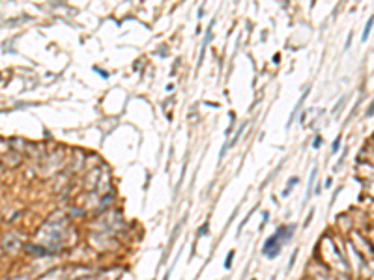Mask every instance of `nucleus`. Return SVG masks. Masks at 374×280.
Instances as JSON below:
<instances>
[{
    "label": "nucleus",
    "instance_id": "1a4fd4ad",
    "mask_svg": "<svg viewBox=\"0 0 374 280\" xmlns=\"http://www.w3.org/2000/svg\"><path fill=\"white\" fill-rule=\"evenodd\" d=\"M268 220H269V213H264V220H262V224H260V230L268 224Z\"/></svg>",
    "mask_w": 374,
    "mask_h": 280
},
{
    "label": "nucleus",
    "instance_id": "6e6552de",
    "mask_svg": "<svg viewBox=\"0 0 374 280\" xmlns=\"http://www.w3.org/2000/svg\"><path fill=\"white\" fill-rule=\"evenodd\" d=\"M296 256H297V250L292 254V258H290V262H288V269H292V265H294V262H296Z\"/></svg>",
    "mask_w": 374,
    "mask_h": 280
},
{
    "label": "nucleus",
    "instance_id": "f257e3e1",
    "mask_svg": "<svg viewBox=\"0 0 374 280\" xmlns=\"http://www.w3.org/2000/svg\"><path fill=\"white\" fill-rule=\"evenodd\" d=\"M296 226H280L273 235H269L262 247V254L268 256V258H277L280 254V248H283V243H286L288 239H292Z\"/></svg>",
    "mask_w": 374,
    "mask_h": 280
},
{
    "label": "nucleus",
    "instance_id": "0eeeda50",
    "mask_svg": "<svg viewBox=\"0 0 374 280\" xmlns=\"http://www.w3.org/2000/svg\"><path fill=\"white\" fill-rule=\"evenodd\" d=\"M206 233H208V224L200 226V230H198V235H206Z\"/></svg>",
    "mask_w": 374,
    "mask_h": 280
},
{
    "label": "nucleus",
    "instance_id": "f8f14e48",
    "mask_svg": "<svg viewBox=\"0 0 374 280\" xmlns=\"http://www.w3.org/2000/svg\"><path fill=\"white\" fill-rule=\"evenodd\" d=\"M251 280H256V278H251Z\"/></svg>",
    "mask_w": 374,
    "mask_h": 280
},
{
    "label": "nucleus",
    "instance_id": "423d86ee",
    "mask_svg": "<svg viewBox=\"0 0 374 280\" xmlns=\"http://www.w3.org/2000/svg\"><path fill=\"white\" fill-rule=\"evenodd\" d=\"M339 148H340V136H337V138H335V142H333V146H331V151L335 153Z\"/></svg>",
    "mask_w": 374,
    "mask_h": 280
},
{
    "label": "nucleus",
    "instance_id": "20e7f679",
    "mask_svg": "<svg viewBox=\"0 0 374 280\" xmlns=\"http://www.w3.org/2000/svg\"><path fill=\"white\" fill-rule=\"evenodd\" d=\"M232 260H234V250H228L226 260H225V269H230V267H232Z\"/></svg>",
    "mask_w": 374,
    "mask_h": 280
},
{
    "label": "nucleus",
    "instance_id": "39448f33",
    "mask_svg": "<svg viewBox=\"0 0 374 280\" xmlns=\"http://www.w3.org/2000/svg\"><path fill=\"white\" fill-rule=\"evenodd\" d=\"M297 181H299V177H292V179H290V181H288V187H286V189H284V192H283V196H288V192H290V189H292V187H294V185H296V183H297Z\"/></svg>",
    "mask_w": 374,
    "mask_h": 280
},
{
    "label": "nucleus",
    "instance_id": "f03ea898",
    "mask_svg": "<svg viewBox=\"0 0 374 280\" xmlns=\"http://www.w3.org/2000/svg\"><path fill=\"white\" fill-rule=\"evenodd\" d=\"M314 177H316V168L311 172V177H309V187H307V192H305V200H309V198H311V194H312V183H314Z\"/></svg>",
    "mask_w": 374,
    "mask_h": 280
},
{
    "label": "nucleus",
    "instance_id": "9d476101",
    "mask_svg": "<svg viewBox=\"0 0 374 280\" xmlns=\"http://www.w3.org/2000/svg\"><path fill=\"white\" fill-rule=\"evenodd\" d=\"M320 144H322V138L316 136V138H314V142H312V148H320Z\"/></svg>",
    "mask_w": 374,
    "mask_h": 280
},
{
    "label": "nucleus",
    "instance_id": "9b49d317",
    "mask_svg": "<svg viewBox=\"0 0 374 280\" xmlns=\"http://www.w3.org/2000/svg\"><path fill=\"white\" fill-rule=\"evenodd\" d=\"M372 114H374V103H372V105H370V108L367 110V116H372Z\"/></svg>",
    "mask_w": 374,
    "mask_h": 280
},
{
    "label": "nucleus",
    "instance_id": "7ed1b4c3",
    "mask_svg": "<svg viewBox=\"0 0 374 280\" xmlns=\"http://www.w3.org/2000/svg\"><path fill=\"white\" fill-rule=\"evenodd\" d=\"M372 25H374V17H370V19H368L367 26H365V30H363V41L368 37V34H370V30H372Z\"/></svg>",
    "mask_w": 374,
    "mask_h": 280
}]
</instances>
